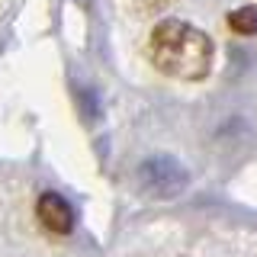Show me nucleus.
Instances as JSON below:
<instances>
[{"mask_svg":"<svg viewBox=\"0 0 257 257\" xmlns=\"http://www.w3.org/2000/svg\"><path fill=\"white\" fill-rule=\"evenodd\" d=\"M228 26L238 36H257V7H238V10H231Z\"/></svg>","mask_w":257,"mask_h":257,"instance_id":"obj_4","label":"nucleus"},{"mask_svg":"<svg viewBox=\"0 0 257 257\" xmlns=\"http://www.w3.org/2000/svg\"><path fill=\"white\" fill-rule=\"evenodd\" d=\"M145 187L158 196H177L183 187H187V171L177 158H167V155H158V158H148L145 164L139 167Z\"/></svg>","mask_w":257,"mask_h":257,"instance_id":"obj_2","label":"nucleus"},{"mask_svg":"<svg viewBox=\"0 0 257 257\" xmlns=\"http://www.w3.org/2000/svg\"><path fill=\"white\" fill-rule=\"evenodd\" d=\"M36 212H39V222L45 225L52 235H68L74 228V209L64 196L58 193H42L36 203Z\"/></svg>","mask_w":257,"mask_h":257,"instance_id":"obj_3","label":"nucleus"},{"mask_svg":"<svg viewBox=\"0 0 257 257\" xmlns=\"http://www.w3.org/2000/svg\"><path fill=\"white\" fill-rule=\"evenodd\" d=\"M148 58L167 77L203 80L212 68V39L187 20H161L148 36Z\"/></svg>","mask_w":257,"mask_h":257,"instance_id":"obj_1","label":"nucleus"}]
</instances>
